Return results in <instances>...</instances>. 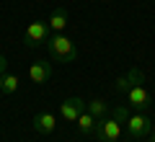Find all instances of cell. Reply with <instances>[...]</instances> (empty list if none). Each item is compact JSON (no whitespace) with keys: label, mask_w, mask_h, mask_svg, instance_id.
<instances>
[{"label":"cell","mask_w":155,"mask_h":142,"mask_svg":"<svg viewBox=\"0 0 155 142\" xmlns=\"http://www.w3.org/2000/svg\"><path fill=\"white\" fill-rule=\"evenodd\" d=\"M49 31H54V34H62L67 28V8H57V11H52V16H49Z\"/></svg>","instance_id":"cell-10"},{"label":"cell","mask_w":155,"mask_h":142,"mask_svg":"<svg viewBox=\"0 0 155 142\" xmlns=\"http://www.w3.org/2000/svg\"><path fill=\"white\" fill-rule=\"evenodd\" d=\"M47 49H49V57H52V60H54V62H62V65L78 60L75 44H72V39L65 36V34H54V36H49Z\"/></svg>","instance_id":"cell-1"},{"label":"cell","mask_w":155,"mask_h":142,"mask_svg":"<svg viewBox=\"0 0 155 142\" xmlns=\"http://www.w3.org/2000/svg\"><path fill=\"white\" fill-rule=\"evenodd\" d=\"M111 116H114V119L119 121V124H124V121L129 119V109H127V106H124V104H119V106H116V109H114V114H111Z\"/></svg>","instance_id":"cell-14"},{"label":"cell","mask_w":155,"mask_h":142,"mask_svg":"<svg viewBox=\"0 0 155 142\" xmlns=\"http://www.w3.org/2000/svg\"><path fill=\"white\" fill-rule=\"evenodd\" d=\"M3 72H8V60H5V54H0V75Z\"/></svg>","instance_id":"cell-15"},{"label":"cell","mask_w":155,"mask_h":142,"mask_svg":"<svg viewBox=\"0 0 155 142\" xmlns=\"http://www.w3.org/2000/svg\"><path fill=\"white\" fill-rule=\"evenodd\" d=\"M124 127H127V132H129L132 140H140V137H145V134L153 132V121H150V116H145L142 111L129 114V119L124 121Z\"/></svg>","instance_id":"cell-4"},{"label":"cell","mask_w":155,"mask_h":142,"mask_svg":"<svg viewBox=\"0 0 155 142\" xmlns=\"http://www.w3.org/2000/svg\"><path fill=\"white\" fill-rule=\"evenodd\" d=\"M85 111H88L91 116H96V119H104L106 114H109V104H106L104 98H93L85 104Z\"/></svg>","instance_id":"cell-11"},{"label":"cell","mask_w":155,"mask_h":142,"mask_svg":"<svg viewBox=\"0 0 155 142\" xmlns=\"http://www.w3.org/2000/svg\"><path fill=\"white\" fill-rule=\"evenodd\" d=\"M28 78H31L36 85H44V83H49V78H52V62H47V60H36L31 67H28Z\"/></svg>","instance_id":"cell-7"},{"label":"cell","mask_w":155,"mask_h":142,"mask_svg":"<svg viewBox=\"0 0 155 142\" xmlns=\"http://www.w3.org/2000/svg\"><path fill=\"white\" fill-rule=\"evenodd\" d=\"M150 142H155V134H153V137H150Z\"/></svg>","instance_id":"cell-16"},{"label":"cell","mask_w":155,"mask_h":142,"mask_svg":"<svg viewBox=\"0 0 155 142\" xmlns=\"http://www.w3.org/2000/svg\"><path fill=\"white\" fill-rule=\"evenodd\" d=\"M54 127H57V116L52 111H39L34 116V129H36V134H52Z\"/></svg>","instance_id":"cell-8"},{"label":"cell","mask_w":155,"mask_h":142,"mask_svg":"<svg viewBox=\"0 0 155 142\" xmlns=\"http://www.w3.org/2000/svg\"><path fill=\"white\" fill-rule=\"evenodd\" d=\"M127 104L134 106L137 111H147L150 106H153V96H150L142 85H132L127 91Z\"/></svg>","instance_id":"cell-5"},{"label":"cell","mask_w":155,"mask_h":142,"mask_svg":"<svg viewBox=\"0 0 155 142\" xmlns=\"http://www.w3.org/2000/svg\"><path fill=\"white\" fill-rule=\"evenodd\" d=\"M101 3H109V0H101Z\"/></svg>","instance_id":"cell-18"},{"label":"cell","mask_w":155,"mask_h":142,"mask_svg":"<svg viewBox=\"0 0 155 142\" xmlns=\"http://www.w3.org/2000/svg\"><path fill=\"white\" fill-rule=\"evenodd\" d=\"M78 129L83 132V134H93V129H96V124H98V119H96V116H91L88 111H83V114L78 116Z\"/></svg>","instance_id":"cell-13"},{"label":"cell","mask_w":155,"mask_h":142,"mask_svg":"<svg viewBox=\"0 0 155 142\" xmlns=\"http://www.w3.org/2000/svg\"><path fill=\"white\" fill-rule=\"evenodd\" d=\"M85 111V101L83 98H78V96H70V98H65L62 101V106H60V116L65 121H78V116Z\"/></svg>","instance_id":"cell-6"},{"label":"cell","mask_w":155,"mask_h":142,"mask_svg":"<svg viewBox=\"0 0 155 142\" xmlns=\"http://www.w3.org/2000/svg\"><path fill=\"white\" fill-rule=\"evenodd\" d=\"M93 134L98 137L101 142H119V137H122V124H119L114 116H104V119H98Z\"/></svg>","instance_id":"cell-3"},{"label":"cell","mask_w":155,"mask_h":142,"mask_svg":"<svg viewBox=\"0 0 155 142\" xmlns=\"http://www.w3.org/2000/svg\"><path fill=\"white\" fill-rule=\"evenodd\" d=\"M140 80H142V72H140L137 67H132L129 75H122L119 80H116V93H127L132 85H140Z\"/></svg>","instance_id":"cell-9"},{"label":"cell","mask_w":155,"mask_h":142,"mask_svg":"<svg viewBox=\"0 0 155 142\" xmlns=\"http://www.w3.org/2000/svg\"><path fill=\"white\" fill-rule=\"evenodd\" d=\"M18 75H13V72H3L0 75V91L5 93V96H11V93H16L18 91Z\"/></svg>","instance_id":"cell-12"},{"label":"cell","mask_w":155,"mask_h":142,"mask_svg":"<svg viewBox=\"0 0 155 142\" xmlns=\"http://www.w3.org/2000/svg\"><path fill=\"white\" fill-rule=\"evenodd\" d=\"M47 41H49V23L31 21L26 26V31H23V44H26L28 49H36V47H41Z\"/></svg>","instance_id":"cell-2"},{"label":"cell","mask_w":155,"mask_h":142,"mask_svg":"<svg viewBox=\"0 0 155 142\" xmlns=\"http://www.w3.org/2000/svg\"><path fill=\"white\" fill-rule=\"evenodd\" d=\"M119 142H122V140H119ZM124 142H132V140H124Z\"/></svg>","instance_id":"cell-17"}]
</instances>
